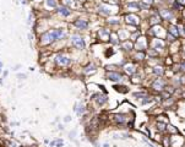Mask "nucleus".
I'll return each instance as SVG.
<instances>
[{
    "label": "nucleus",
    "instance_id": "nucleus-50",
    "mask_svg": "<svg viewBox=\"0 0 185 147\" xmlns=\"http://www.w3.org/2000/svg\"><path fill=\"white\" fill-rule=\"evenodd\" d=\"M75 135H76V130H71V131L69 132V137H70V140H74V139H75Z\"/></svg>",
    "mask_w": 185,
    "mask_h": 147
},
{
    "label": "nucleus",
    "instance_id": "nucleus-27",
    "mask_svg": "<svg viewBox=\"0 0 185 147\" xmlns=\"http://www.w3.org/2000/svg\"><path fill=\"white\" fill-rule=\"evenodd\" d=\"M165 26H167V31L170 33V34H173L177 39H180V34H179V28H178V25H177V22H172V23H165Z\"/></svg>",
    "mask_w": 185,
    "mask_h": 147
},
{
    "label": "nucleus",
    "instance_id": "nucleus-44",
    "mask_svg": "<svg viewBox=\"0 0 185 147\" xmlns=\"http://www.w3.org/2000/svg\"><path fill=\"white\" fill-rule=\"evenodd\" d=\"M170 69L173 70L174 74H182V72H180V63H174V65H173Z\"/></svg>",
    "mask_w": 185,
    "mask_h": 147
},
{
    "label": "nucleus",
    "instance_id": "nucleus-1",
    "mask_svg": "<svg viewBox=\"0 0 185 147\" xmlns=\"http://www.w3.org/2000/svg\"><path fill=\"white\" fill-rule=\"evenodd\" d=\"M95 12L101 17V19H107L112 15H117V14H123V9L119 5H113L109 2H96L95 6Z\"/></svg>",
    "mask_w": 185,
    "mask_h": 147
},
{
    "label": "nucleus",
    "instance_id": "nucleus-55",
    "mask_svg": "<svg viewBox=\"0 0 185 147\" xmlns=\"http://www.w3.org/2000/svg\"><path fill=\"white\" fill-rule=\"evenodd\" d=\"M180 17H182L183 21H185V9H183V11L180 12Z\"/></svg>",
    "mask_w": 185,
    "mask_h": 147
},
{
    "label": "nucleus",
    "instance_id": "nucleus-4",
    "mask_svg": "<svg viewBox=\"0 0 185 147\" xmlns=\"http://www.w3.org/2000/svg\"><path fill=\"white\" fill-rule=\"evenodd\" d=\"M104 79H107L108 81H110L113 84H126V82H130L129 77L124 74L122 70L104 71Z\"/></svg>",
    "mask_w": 185,
    "mask_h": 147
},
{
    "label": "nucleus",
    "instance_id": "nucleus-48",
    "mask_svg": "<svg viewBox=\"0 0 185 147\" xmlns=\"http://www.w3.org/2000/svg\"><path fill=\"white\" fill-rule=\"evenodd\" d=\"M179 98L185 99V87H180V93H179Z\"/></svg>",
    "mask_w": 185,
    "mask_h": 147
},
{
    "label": "nucleus",
    "instance_id": "nucleus-39",
    "mask_svg": "<svg viewBox=\"0 0 185 147\" xmlns=\"http://www.w3.org/2000/svg\"><path fill=\"white\" fill-rule=\"evenodd\" d=\"M103 70L104 71H117V70H122L120 69V66L118 65V64H105L104 66H103Z\"/></svg>",
    "mask_w": 185,
    "mask_h": 147
},
{
    "label": "nucleus",
    "instance_id": "nucleus-23",
    "mask_svg": "<svg viewBox=\"0 0 185 147\" xmlns=\"http://www.w3.org/2000/svg\"><path fill=\"white\" fill-rule=\"evenodd\" d=\"M185 145V137L180 134L170 135V147H183Z\"/></svg>",
    "mask_w": 185,
    "mask_h": 147
},
{
    "label": "nucleus",
    "instance_id": "nucleus-36",
    "mask_svg": "<svg viewBox=\"0 0 185 147\" xmlns=\"http://www.w3.org/2000/svg\"><path fill=\"white\" fill-rule=\"evenodd\" d=\"M160 144L163 147H170V135L169 134H162Z\"/></svg>",
    "mask_w": 185,
    "mask_h": 147
},
{
    "label": "nucleus",
    "instance_id": "nucleus-42",
    "mask_svg": "<svg viewBox=\"0 0 185 147\" xmlns=\"http://www.w3.org/2000/svg\"><path fill=\"white\" fill-rule=\"evenodd\" d=\"M164 39H165V42L168 43V44H170V43H173V42H175V41H177V38H175L173 34H170L169 32H167Z\"/></svg>",
    "mask_w": 185,
    "mask_h": 147
},
{
    "label": "nucleus",
    "instance_id": "nucleus-17",
    "mask_svg": "<svg viewBox=\"0 0 185 147\" xmlns=\"http://www.w3.org/2000/svg\"><path fill=\"white\" fill-rule=\"evenodd\" d=\"M54 12H55L57 16H59V17H62V19H69V17L74 14V10H72L70 6H66V5H64V4L60 2V4L57 6V9L54 10Z\"/></svg>",
    "mask_w": 185,
    "mask_h": 147
},
{
    "label": "nucleus",
    "instance_id": "nucleus-26",
    "mask_svg": "<svg viewBox=\"0 0 185 147\" xmlns=\"http://www.w3.org/2000/svg\"><path fill=\"white\" fill-rule=\"evenodd\" d=\"M180 50H182V39H177L175 42L168 44V54L169 55L178 54V53H180Z\"/></svg>",
    "mask_w": 185,
    "mask_h": 147
},
{
    "label": "nucleus",
    "instance_id": "nucleus-35",
    "mask_svg": "<svg viewBox=\"0 0 185 147\" xmlns=\"http://www.w3.org/2000/svg\"><path fill=\"white\" fill-rule=\"evenodd\" d=\"M146 54H147V58H151V59H156V58H162L163 57L158 50H156L153 48H148L146 50Z\"/></svg>",
    "mask_w": 185,
    "mask_h": 147
},
{
    "label": "nucleus",
    "instance_id": "nucleus-40",
    "mask_svg": "<svg viewBox=\"0 0 185 147\" xmlns=\"http://www.w3.org/2000/svg\"><path fill=\"white\" fill-rule=\"evenodd\" d=\"M155 122H162V123H170L169 122V118H168V115L165 114L164 112L163 113H161V114H158V115H156L155 117Z\"/></svg>",
    "mask_w": 185,
    "mask_h": 147
},
{
    "label": "nucleus",
    "instance_id": "nucleus-29",
    "mask_svg": "<svg viewBox=\"0 0 185 147\" xmlns=\"http://www.w3.org/2000/svg\"><path fill=\"white\" fill-rule=\"evenodd\" d=\"M109 44L114 48H119L120 44H122V41L117 33V31H112V34H110V39H109Z\"/></svg>",
    "mask_w": 185,
    "mask_h": 147
},
{
    "label": "nucleus",
    "instance_id": "nucleus-41",
    "mask_svg": "<svg viewBox=\"0 0 185 147\" xmlns=\"http://www.w3.org/2000/svg\"><path fill=\"white\" fill-rule=\"evenodd\" d=\"M142 34H144V32H142L141 28H140V30H137V31H135V32H132V33L130 34V39H131L132 42H136Z\"/></svg>",
    "mask_w": 185,
    "mask_h": 147
},
{
    "label": "nucleus",
    "instance_id": "nucleus-49",
    "mask_svg": "<svg viewBox=\"0 0 185 147\" xmlns=\"http://www.w3.org/2000/svg\"><path fill=\"white\" fill-rule=\"evenodd\" d=\"M141 1H144L145 4L151 5V6H155V4H156V0H141Z\"/></svg>",
    "mask_w": 185,
    "mask_h": 147
},
{
    "label": "nucleus",
    "instance_id": "nucleus-8",
    "mask_svg": "<svg viewBox=\"0 0 185 147\" xmlns=\"http://www.w3.org/2000/svg\"><path fill=\"white\" fill-rule=\"evenodd\" d=\"M167 26L165 23L163 25H156V26H151L146 32L145 34L148 36V38H152V37H158V38H165V34H167Z\"/></svg>",
    "mask_w": 185,
    "mask_h": 147
},
{
    "label": "nucleus",
    "instance_id": "nucleus-28",
    "mask_svg": "<svg viewBox=\"0 0 185 147\" xmlns=\"http://www.w3.org/2000/svg\"><path fill=\"white\" fill-rule=\"evenodd\" d=\"M74 112L76 113L77 117H82V115L86 114V112H87V107L83 104L82 102H76L74 104Z\"/></svg>",
    "mask_w": 185,
    "mask_h": 147
},
{
    "label": "nucleus",
    "instance_id": "nucleus-62",
    "mask_svg": "<svg viewBox=\"0 0 185 147\" xmlns=\"http://www.w3.org/2000/svg\"><path fill=\"white\" fill-rule=\"evenodd\" d=\"M184 27H185V21H184Z\"/></svg>",
    "mask_w": 185,
    "mask_h": 147
},
{
    "label": "nucleus",
    "instance_id": "nucleus-10",
    "mask_svg": "<svg viewBox=\"0 0 185 147\" xmlns=\"http://www.w3.org/2000/svg\"><path fill=\"white\" fill-rule=\"evenodd\" d=\"M123 20L124 25H131V26H136L140 27L141 23L144 21L141 14H135V12H123Z\"/></svg>",
    "mask_w": 185,
    "mask_h": 147
},
{
    "label": "nucleus",
    "instance_id": "nucleus-12",
    "mask_svg": "<svg viewBox=\"0 0 185 147\" xmlns=\"http://www.w3.org/2000/svg\"><path fill=\"white\" fill-rule=\"evenodd\" d=\"M72 27L77 32H86L91 27V21L87 16H79L75 17V20L72 21Z\"/></svg>",
    "mask_w": 185,
    "mask_h": 147
},
{
    "label": "nucleus",
    "instance_id": "nucleus-37",
    "mask_svg": "<svg viewBox=\"0 0 185 147\" xmlns=\"http://www.w3.org/2000/svg\"><path fill=\"white\" fill-rule=\"evenodd\" d=\"M174 59H173V57L172 55H169V54H165L164 57H163V64H164L165 67H172L173 65H174Z\"/></svg>",
    "mask_w": 185,
    "mask_h": 147
},
{
    "label": "nucleus",
    "instance_id": "nucleus-19",
    "mask_svg": "<svg viewBox=\"0 0 185 147\" xmlns=\"http://www.w3.org/2000/svg\"><path fill=\"white\" fill-rule=\"evenodd\" d=\"M129 59L132 60V62H135V63H137L139 65H141V64L146 63V60H147V54H146V52H142V50H134V52L129 55Z\"/></svg>",
    "mask_w": 185,
    "mask_h": 147
},
{
    "label": "nucleus",
    "instance_id": "nucleus-59",
    "mask_svg": "<svg viewBox=\"0 0 185 147\" xmlns=\"http://www.w3.org/2000/svg\"><path fill=\"white\" fill-rule=\"evenodd\" d=\"M21 67V65H16V66H15V67H14V70H15V71H16V70H17V69H20Z\"/></svg>",
    "mask_w": 185,
    "mask_h": 147
},
{
    "label": "nucleus",
    "instance_id": "nucleus-18",
    "mask_svg": "<svg viewBox=\"0 0 185 147\" xmlns=\"http://www.w3.org/2000/svg\"><path fill=\"white\" fill-rule=\"evenodd\" d=\"M145 80H146V74H145V70L140 67V70L134 74L131 77H129V81L131 85H135V86H140V85L145 84Z\"/></svg>",
    "mask_w": 185,
    "mask_h": 147
},
{
    "label": "nucleus",
    "instance_id": "nucleus-31",
    "mask_svg": "<svg viewBox=\"0 0 185 147\" xmlns=\"http://www.w3.org/2000/svg\"><path fill=\"white\" fill-rule=\"evenodd\" d=\"M117 33H118V36H119V38H120V41L123 42V41H126V39H130V32L125 28V26L123 27H120L119 30H117Z\"/></svg>",
    "mask_w": 185,
    "mask_h": 147
},
{
    "label": "nucleus",
    "instance_id": "nucleus-16",
    "mask_svg": "<svg viewBox=\"0 0 185 147\" xmlns=\"http://www.w3.org/2000/svg\"><path fill=\"white\" fill-rule=\"evenodd\" d=\"M139 70H140V65L137 63H135V62H132V60H130V59H129V60L126 62V64L122 67V71H123L127 77H131V76H132L134 74H136Z\"/></svg>",
    "mask_w": 185,
    "mask_h": 147
},
{
    "label": "nucleus",
    "instance_id": "nucleus-54",
    "mask_svg": "<svg viewBox=\"0 0 185 147\" xmlns=\"http://www.w3.org/2000/svg\"><path fill=\"white\" fill-rule=\"evenodd\" d=\"M70 122H71V117L70 115H67V117L64 118V123H70Z\"/></svg>",
    "mask_w": 185,
    "mask_h": 147
},
{
    "label": "nucleus",
    "instance_id": "nucleus-9",
    "mask_svg": "<svg viewBox=\"0 0 185 147\" xmlns=\"http://www.w3.org/2000/svg\"><path fill=\"white\" fill-rule=\"evenodd\" d=\"M69 44L76 50H85L86 49V41L77 32H74L69 36Z\"/></svg>",
    "mask_w": 185,
    "mask_h": 147
},
{
    "label": "nucleus",
    "instance_id": "nucleus-46",
    "mask_svg": "<svg viewBox=\"0 0 185 147\" xmlns=\"http://www.w3.org/2000/svg\"><path fill=\"white\" fill-rule=\"evenodd\" d=\"M182 59H185V39H182V50H180Z\"/></svg>",
    "mask_w": 185,
    "mask_h": 147
},
{
    "label": "nucleus",
    "instance_id": "nucleus-56",
    "mask_svg": "<svg viewBox=\"0 0 185 147\" xmlns=\"http://www.w3.org/2000/svg\"><path fill=\"white\" fill-rule=\"evenodd\" d=\"M102 147H110V145H109V142H104L102 144Z\"/></svg>",
    "mask_w": 185,
    "mask_h": 147
},
{
    "label": "nucleus",
    "instance_id": "nucleus-53",
    "mask_svg": "<svg viewBox=\"0 0 185 147\" xmlns=\"http://www.w3.org/2000/svg\"><path fill=\"white\" fill-rule=\"evenodd\" d=\"M27 76L25 75V74H17V79H20V80H25Z\"/></svg>",
    "mask_w": 185,
    "mask_h": 147
},
{
    "label": "nucleus",
    "instance_id": "nucleus-32",
    "mask_svg": "<svg viewBox=\"0 0 185 147\" xmlns=\"http://www.w3.org/2000/svg\"><path fill=\"white\" fill-rule=\"evenodd\" d=\"M148 93H151L147 88H144V90H137V91H135V92H132L131 93V96H132V98H135V99H142L144 97H146Z\"/></svg>",
    "mask_w": 185,
    "mask_h": 147
},
{
    "label": "nucleus",
    "instance_id": "nucleus-45",
    "mask_svg": "<svg viewBox=\"0 0 185 147\" xmlns=\"http://www.w3.org/2000/svg\"><path fill=\"white\" fill-rule=\"evenodd\" d=\"M120 137H122V140H126V139H132V135L129 132V131H126V132H120Z\"/></svg>",
    "mask_w": 185,
    "mask_h": 147
},
{
    "label": "nucleus",
    "instance_id": "nucleus-33",
    "mask_svg": "<svg viewBox=\"0 0 185 147\" xmlns=\"http://www.w3.org/2000/svg\"><path fill=\"white\" fill-rule=\"evenodd\" d=\"M169 124V123H168ZM167 123H162V122H155V130L156 132H160V134H167Z\"/></svg>",
    "mask_w": 185,
    "mask_h": 147
},
{
    "label": "nucleus",
    "instance_id": "nucleus-58",
    "mask_svg": "<svg viewBox=\"0 0 185 147\" xmlns=\"http://www.w3.org/2000/svg\"><path fill=\"white\" fill-rule=\"evenodd\" d=\"M31 1H33V2H43L44 0H31Z\"/></svg>",
    "mask_w": 185,
    "mask_h": 147
},
{
    "label": "nucleus",
    "instance_id": "nucleus-13",
    "mask_svg": "<svg viewBox=\"0 0 185 147\" xmlns=\"http://www.w3.org/2000/svg\"><path fill=\"white\" fill-rule=\"evenodd\" d=\"M112 31L113 30H110L109 27H107L104 25L101 26V27H98L96 30V38H97V41H99V42L102 43H109Z\"/></svg>",
    "mask_w": 185,
    "mask_h": 147
},
{
    "label": "nucleus",
    "instance_id": "nucleus-22",
    "mask_svg": "<svg viewBox=\"0 0 185 147\" xmlns=\"http://www.w3.org/2000/svg\"><path fill=\"white\" fill-rule=\"evenodd\" d=\"M165 67L164 64H157L155 65L153 67H151V71H152V77H164L165 74Z\"/></svg>",
    "mask_w": 185,
    "mask_h": 147
},
{
    "label": "nucleus",
    "instance_id": "nucleus-5",
    "mask_svg": "<svg viewBox=\"0 0 185 147\" xmlns=\"http://www.w3.org/2000/svg\"><path fill=\"white\" fill-rule=\"evenodd\" d=\"M158 9V12L162 17V20L164 23H172V22H177V20L180 17L179 14H177L174 10H172L169 6H161V7H157Z\"/></svg>",
    "mask_w": 185,
    "mask_h": 147
},
{
    "label": "nucleus",
    "instance_id": "nucleus-60",
    "mask_svg": "<svg viewBox=\"0 0 185 147\" xmlns=\"http://www.w3.org/2000/svg\"><path fill=\"white\" fill-rule=\"evenodd\" d=\"M95 147H102L99 145V142H95Z\"/></svg>",
    "mask_w": 185,
    "mask_h": 147
},
{
    "label": "nucleus",
    "instance_id": "nucleus-25",
    "mask_svg": "<svg viewBox=\"0 0 185 147\" xmlns=\"http://www.w3.org/2000/svg\"><path fill=\"white\" fill-rule=\"evenodd\" d=\"M178 99L179 98H177L175 96H172L170 98H167V99H163L162 101V103H161V105H162V108L163 109H175V107H177V102H178Z\"/></svg>",
    "mask_w": 185,
    "mask_h": 147
},
{
    "label": "nucleus",
    "instance_id": "nucleus-34",
    "mask_svg": "<svg viewBox=\"0 0 185 147\" xmlns=\"http://www.w3.org/2000/svg\"><path fill=\"white\" fill-rule=\"evenodd\" d=\"M59 4H60V0H44L43 1V5L50 10H55Z\"/></svg>",
    "mask_w": 185,
    "mask_h": 147
},
{
    "label": "nucleus",
    "instance_id": "nucleus-57",
    "mask_svg": "<svg viewBox=\"0 0 185 147\" xmlns=\"http://www.w3.org/2000/svg\"><path fill=\"white\" fill-rule=\"evenodd\" d=\"M58 130H60V131L64 130V126H62V124H59V125H58Z\"/></svg>",
    "mask_w": 185,
    "mask_h": 147
},
{
    "label": "nucleus",
    "instance_id": "nucleus-30",
    "mask_svg": "<svg viewBox=\"0 0 185 147\" xmlns=\"http://www.w3.org/2000/svg\"><path fill=\"white\" fill-rule=\"evenodd\" d=\"M113 88H114L115 92H119L122 94H126V93L130 92V86L126 84H114Z\"/></svg>",
    "mask_w": 185,
    "mask_h": 147
},
{
    "label": "nucleus",
    "instance_id": "nucleus-11",
    "mask_svg": "<svg viewBox=\"0 0 185 147\" xmlns=\"http://www.w3.org/2000/svg\"><path fill=\"white\" fill-rule=\"evenodd\" d=\"M150 48L158 50L163 57H164V53L168 54V43L165 42V39L163 38H158V37L150 38Z\"/></svg>",
    "mask_w": 185,
    "mask_h": 147
},
{
    "label": "nucleus",
    "instance_id": "nucleus-15",
    "mask_svg": "<svg viewBox=\"0 0 185 147\" xmlns=\"http://www.w3.org/2000/svg\"><path fill=\"white\" fill-rule=\"evenodd\" d=\"M92 102L97 105V107L103 108V107H105V105L108 104L109 97H108V94L104 93V92H95V93L92 94Z\"/></svg>",
    "mask_w": 185,
    "mask_h": 147
},
{
    "label": "nucleus",
    "instance_id": "nucleus-20",
    "mask_svg": "<svg viewBox=\"0 0 185 147\" xmlns=\"http://www.w3.org/2000/svg\"><path fill=\"white\" fill-rule=\"evenodd\" d=\"M150 48V38L147 34H142L136 42H135V50H142L146 52Z\"/></svg>",
    "mask_w": 185,
    "mask_h": 147
},
{
    "label": "nucleus",
    "instance_id": "nucleus-3",
    "mask_svg": "<svg viewBox=\"0 0 185 147\" xmlns=\"http://www.w3.org/2000/svg\"><path fill=\"white\" fill-rule=\"evenodd\" d=\"M52 60L54 62V65L57 67H60V69H66V67H70L71 64H72V59L71 57L65 53V52H58L53 55Z\"/></svg>",
    "mask_w": 185,
    "mask_h": 147
},
{
    "label": "nucleus",
    "instance_id": "nucleus-61",
    "mask_svg": "<svg viewBox=\"0 0 185 147\" xmlns=\"http://www.w3.org/2000/svg\"><path fill=\"white\" fill-rule=\"evenodd\" d=\"M0 67H2V63L1 62H0Z\"/></svg>",
    "mask_w": 185,
    "mask_h": 147
},
{
    "label": "nucleus",
    "instance_id": "nucleus-2",
    "mask_svg": "<svg viewBox=\"0 0 185 147\" xmlns=\"http://www.w3.org/2000/svg\"><path fill=\"white\" fill-rule=\"evenodd\" d=\"M109 120L112 122V124H114L115 126H119V127H126L127 125L134 122V112L131 110L130 113L127 112H115V113H112L109 115Z\"/></svg>",
    "mask_w": 185,
    "mask_h": 147
},
{
    "label": "nucleus",
    "instance_id": "nucleus-21",
    "mask_svg": "<svg viewBox=\"0 0 185 147\" xmlns=\"http://www.w3.org/2000/svg\"><path fill=\"white\" fill-rule=\"evenodd\" d=\"M119 49H120L123 53H125L126 58H129V55L135 50V42H132L131 39L123 41L122 44H120V47H119Z\"/></svg>",
    "mask_w": 185,
    "mask_h": 147
},
{
    "label": "nucleus",
    "instance_id": "nucleus-52",
    "mask_svg": "<svg viewBox=\"0 0 185 147\" xmlns=\"http://www.w3.org/2000/svg\"><path fill=\"white\" fill-rule=\"evenodd\" d=\"M175 1H177V2H178L182 7H183V9H185V0H175Z\"/></svg>",
    "mask_w": 185,
    "mask_h": 147
},
{
    "label": "nucleus",
    "instance_id": "nucleus-6",
    "mask_svg": "<svg viewBox=\"0 0 185 147\" xmlns=\"http://www.w3.org/2000/svg\"><path fill=\"white\" fill-rule=\"evenodd\" d=\"M168 85V79L165 77H153L150 80L148 88L153 94H158L165 90V86Z\"/></svg>",
    "mask_w": 185,
    "mask_h": 147
},
{
    "label": "nucleus",
    "instance_id": "nucleus-43",
    "mask_svg": "<svg viewBox=\"0 0 185 147\" xmlns=\"http://www.w3.org/2000/svg\"><path fill=\"white\" fill-rule=\"evenodd\" d=\"M50 146L52 147H54V146L62 147L64 146V141H62V139H57V140H54V141H52V142H50Z\"/></svg>",
    "mask_w": 185,
    "mask_h": 147
},
{
    "label": "nucleus",
    "instance_id": "nucleus-7",
    "mask_svg": "<svg viewBox=\"0 0 185 147\" xmlns=\"http://www.w3.org/2000/svg\"><path fill=\"white\" fill-rule=\"evenodd\" d=\"M103 23H104V26L109 27L110 30L117 31V30H119L120 27L124 26L123 15H122V14L112 15V16H109V17H107V19H103Z\"/></svg>",
    "mask_w": 185,
    "mask_h": 147
},
{
    "label": "nucleus",
    "instance_id": "nucleus-14",
    "mask_svg": "<svg viewBox=\"0 0 185 147\" xmlns=\"http://www.w3.org/2000/svg\"><path fill=\"white\" fill-rule=\"evenodd\" d=\"M140 0H124L122 9L123 12H135V14H140V5H139Z\"/></svg>",
    "mask_w": 185,
    "mask_h": 147
},
{
    "label": "nucleus",
    "instance_id": "nucleus-47",
    "mask_svg": "<svg viewBox=\"0 0 185 147\" xmlns=\"http://www.w3.org/2000/svg\"><path fill=\"white\" fill-rule=\"evenodd\" d=\"M180 72H182V74H185V59H182V60H180Z\"/></svg>",
    "mask_w": 185,
    "mask_h": 147
},
{
    "label": "nucleus",
    "instance_id": "nucleus-24",
    "mask_svg": "<svg viewBox=\"0 0 185 147\" xmlns=\"http://www.w3.org/2000/svg\"><path fill=\"white\" fill-rule=\"evenodd\" d=\"M97 70H98V65H97V63H95V62H90V63H87L85 66H83L82 74L83 75H86V76H88V75H93V74L97 72Z\"/></svg>",
    "mask_w": 185,
    "mask_h": 147
},
{
    "label": "nucleus",
    "instance_id": "nucleus-38",
    "mask_svg": "<svg viewBox=\"0 0 185 147\" xmlns=\"http://www.w3.org/2000/svg\"><path fill=\"white\" fill-rule=\"evenodd\" d=\"M167 134H169V135H177V134H180V130L175 125H173V124L169 123L167 125Z\"/></svg>",
    "mask_w": 185,
    "mask_h": 147
},
{
    "label": "nucleus",
    "instance_id": "nucleus-51",
    "mask_svg": "<svg viewBox=\"0 0 185 147\" xmlns=\"http://www.w3.org/2000/svg\"><path fill=\"white\" fill-rule=\"evenodd\" d=\"M112 139H113V140H122V137H120V134H117V132L112 135Z\"/></svg>",
    "mask_w": 185,
    "mask_h": 147
}]
</instances>
